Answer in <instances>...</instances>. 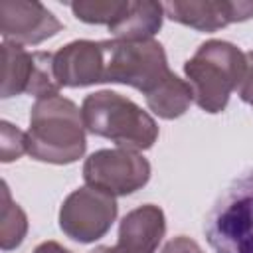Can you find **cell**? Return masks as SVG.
I'll return each mask as SVG.
<instances>
[{"label":"cell","instance_id":"cell-10","mask_svg":"<svg viewBox=\"0 0 253 253\" xmlns=\"http://www.w3.org/2000/svg\"><path fill=\"white\" fill-rule=\"evenodd\" d=\"M164 16L198 32H217L229 24L253 18L249 0H170L164 2Z\"/></svg>","mask_w":253,"mask_h":253},{"label":"cell","instance_id":"cell-19","mask_svg":"<svg viewBox=\"0 0 253 253\" xmlns=\"http://www.w3.org/2000/svg\"><path fill=\"white\" fill-rule=\"evenodd\" d=\"M160 253H204V249L190 237L186 235H178L172 237L170 241H166V245L162 247Z\"/></svg>","mask_w":253,"mask_h":253},{"label":"cell","instance_id":"cell-20","mask_svg":"<svg viewBox=\"0 0 253 253\" xmlns=\"http://www.w3.org/2000/svg\"><path fill=\"white\" fill-rule=\"evenodd\" d=\"M32 253H71V251L65 249L63 245H59L57 241H43V243H40Z\"/></svg>","mask_w":253,"mask_h":253},{"label":"cell","instance_id":"cell-15","mask_svg":"<svg viewBox=\"0 0 253 253\" xmlns=\"http://www.w3.org/2000/svg\"><path fill=\"white\" fill-rule=\"evenodd\" d=\"M28 233V217L24 210L12 202L8 184L2 182V221H0V247L12 251L22 245Z\"/></svg>","mask_w":253,"mask_h":253},{"label":"cell","instance_id":"cell-13","mask_svg":"<svg viewBox=\"0 0 253 253\" xmlns=\"http://www.w3.org/2000/svg\"><path fill=\"white\" fill-rule=\"evenodd\" d=\"M164 6L154 0H126L125 12L109 26L115 40L144 42L152 40L162 28Z\"/></svg>","mask_w":253,"mask_h":253},{"label":"cell","instance_id":"cell-14","mask_svg":"<svg viewBox=\"0 0 253 253\" xmlns=\"http://www.w3.org/2000/svg\"><path fill=\"white\" fill-rule=\"evenodd\" d=\"M144 97H146L148 109L156 117L166 119V121L182 117L194 101V93H192L188 81L180 79L176 73H170L156 89H152Z\"/></svg>","mask_w":253,"mask_h":253},{"label":"cell","instance_id":"cell-18","mask_svg":"<svg viewBox=\"0 0 253 253\" xmlns=\"http://www.w3.org/2000/svg\"><path fill=\"white\" fill-rule=\"evenodd\" d=\"M237 95L243 103L253 107V51L245 53V75L237 89Z\"/></svg>","mask_w":253,"mask_h":253},{"label":"cell","instance_id":"cell-21","mask_svg":"<svg viewBox=\"0 0 253 253\" xmlns=\"http://www.w3.org/2000/svg\"><path fill=\"white\" fill-rule=\"evenodd\" d=\"M91 253H123L119 247H111V245H99V247H95Z\"/></svg>","mask_w":253,"mask_h":253},{"label":"cell","instance_id":"cell-4","mask_svg":"<svg viewBox=\"0 0 253 253\" xmlns=\"http://www.w3.org/2000/svg\"><path fill=\"white\" fill-rule=\"evenodd\" d=\"M204 229L213 253H253V168L225 188Z\"/></svg>","mask_w":253,"mask_h":253},{"label":"cell","instance_id":"cell-7","mask_svg":"<svg viewBox=\"0 0 253 253\" xmlns=\"http://www.w3.org/2000/svg\"><path fill=\"white\" fill-rule=\"evenodd\" d=\"M119 213L115 196L83 186L73 190L59 208L61 231L79 243H93L109 233Z\"/></svg>","mask_w":253,"mask_h":253},{"label":"cell","instance_id":"cell-12","mask_svg":"<svg viewBox=\"0 0 253 253\" xmlns=\"http://www.w3.org/2000/svg\"><path fill=\"white\" fill-rule=\"evenodd\" d=\"M166 233L164 211L154 204L130 210L119 225L117 247L123 253H154Z\"/></svg>","mask_w":253,"mask_h":253},{"label":"cell","instance_id":"cell-5","mask_svg":"<svg viewBox=\"0 0 253 253\" xmlns=\"http://www.w3.org/2000/svg\"><path fill=\"white\" fill-rule=\"evenodd\" d=\"M101 47L105 57V83H123L148 95L172 73L166 51L156 40H103Z\"/></svg>","mask_w":253,"mask_h":253},{"label":"cell","instance_id":"cell-17","mask_svg":"<svg viewBox=\"0 0 253 253\" xmlns=\"http://www.w3.org/2000/svg\"><path fill=\"white\" fill-rule=\"evenodd\" d=\"M0 134H2V142H0V160L2 162L18 160L24 152H28L26 132L20 130L18 126H14L12 123L2 121L0 123Z\"/></svg>","mask_w":253,"mask_h":253},{"label":"cell","instance_id":"cell-3","mask_svg":"<svg viewBox=\"0 0 253 253\" xmlns=\"http://www.w3.org/2000/svg\"><path fill=\"white\" fill-rule=\"evenodd\" d=\"M81 117L85 130L113 140L119 148L148 150L158 138L156 121L134 101L115 91H95L83 99Z\"/></svg>","mask_w":253,"mask_h":253},{"label":"cell","instance_id":"cell-8","mask_svg":"<svg viewBox=\"0 0 253 253\" xmlns=\"http://www.w3.org/2000/svg\"><path fill=\"white\" fill-rule=\"evenodd\" d=\"M59 85L53 75V53L26 51L16 43H2V99L22 93L36 99L57 95Z\"/></svg>","mask_w":253,"mask_h":253},{"label":"cell","instance_id":"cell-16","mask_svg":"<svg viewBox=\"0 0 253 253\" xmlns=\"http://www.w3.org/2000/svg\"><path fill=\"white\" fill-rule=\"evenodd\" d=\"M73 16L85 24H105L107 28L125 12L126 0H79L69 4Z\"/></svg>","mask_w":253,"mask_h":253},{"label":"cell","instance_id":"cell-2","mask_svg":"<svg viewBox=\"0 0 253 253\" xmlns=\"http://www.w3.org/2000/svg\"><path fill=\"white\" fill-rule=\"evenodd\" d=\"M194 103L210 113H221L245 75V53L231 42L208 40L184 63Z\"/></svg>","mask_w":253,"mask_h":253},{"label":"cell","instance_id":"cell-9","mask_svg":"<svg viewBox=\"0 0 253 253\" xmlns=\"http://www.w3.org/2000/svg\"><path fill=\"white\" fill-rule=\"evenodd\" d=\"M63 24L36 0H2L0 34L16 45H38L61 32Z\"/></svg>","mask_w":253,"mask_h":253},{"label":"cell","instance_id":"cell-11","mask_svg":"<svg viewBox=\"0 0 253 253\" xmlns=\"http://www.w3.org/2000/svg\"><path fill=\"white\" fill-rule=\"evenodd\" d=\"M53 75L59 87H87L105 83L101 42L75 40L53 53Z\"/></svg>","mask_w":253,"mask_h":253},{"label":"cell","instance_id":"cell-6","mask_svg":"<svg viewBox=\"0 0 253 253\" xmlns=\"http://www.w3.org/2000/svg\"><path fill=\"white\" fill-rule=\"evenodd\" d=\"M87 186L111 196H128L144 188L150 180V162L128 148L95 150L83 164Z\"/></svg>","mask_w":253,"mask_h":253},{"label":"cell","instance_id":"cell-1","mask_svg":"<svg viewBox=\"0 0 253 253\" xmlns=\"http://www.w3.org/2000/svg\"><path fill=\"white\" fill-rule=\"evenodd\" d=\"M26 140L28 154L38 162H77L87 148L81 109L59 93L36 99L30 111Z\"/></svg>","mask_w":253,"mask_h":253}]
</instances>
